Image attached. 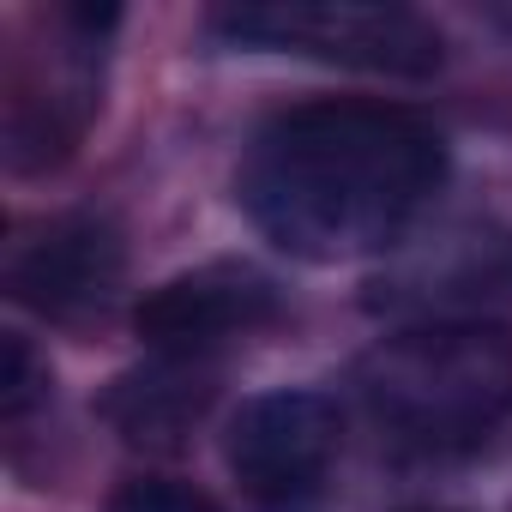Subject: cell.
Segmentation results:
<instances>
[{
	"mask_svg": "<svg viewBox=\"0 0 512 512\" xmlns=\"http://www.w3.org/2000/svg\"><path fill=\"white\" fill-rule=\"evenodd\" d=\"M446 181V139L398 103H302L253 133L235 199L308 266L392 253Z\"/></svg>",
	"mask_w": 512,
	"mask_h": 512,
	"instance_id": "cell-1",
	"label": "cell"
},
{
	"mask_svg": "<svg viewBox=\"0 0 512 512\" xmlns=\"http://www.w3.org/2000/svg\"><path fill=\"white\" fill-rule=\"evenodd\" d=\"M356 398L404 452H470L512 416V332L500 320L398 326L356 362Z\"/></svg>",
	"mask_w": 512,
	"mask_h": 512,
	"instance_id": "cell-2",
	"label": "cell"
},
{
	"mask_svg": "<svg viewBox=\"0 0 512 512\" xmlns=\"http://www.w3.org/2000/svg\"><path fill=\"white\" fill-rule=\"evenodd\" d=\"M205 31L229 49L302 55L350 73L428 79L440 67V31L410 7H368V0H260V7H223Z\"/></svg>",
	"mask_w": 512,
	"mask_h": 512,
	"instance_id": "cell-3",
	"label": "cell"
},
{
	"mask_svg": "<svg viewBox=\"0 0 512 512\" xmlns=\"http://www.w3.org/2000/svg\"><path fill=\"white\" fill-rule=\"evenodd\" d=\"M368 308L404 326L494 320L512 308V229L494 217H452L410 229L368 284Z\"/></svg>",
	"mask_w": 512,
	"mask_h": 512,
	"instance_id": "cell-4",
	"label": "cell"
},
{
	"mask_svg": "<svg viewBox=\"0 0 512 512\" xmlns=\"http://www.w3.org/2000/svg\"><path fill=\"white\" fill-rule=\"evenodd\" d=\"M338 440H344V416L326 392L278 386V392L247 398L229 416L223 458L260 512H308L326 494Z\"/></svg>",
	"mask_w": 512,
	"mask_h": 512,
	"instance_id": "cell-5",
	"label": "cell"
},
{
	"mask_svg": "<svg viewBox=\"0 0 512 512\" xmlns=\"http://www.w3.org/2000/svg\"><path fill=\"white\" fill-rule=\"evenodd\" d=\"M127 284V241L109 217L73 211L13 241L7 290L49 326H91L121 302Z\"/></svg>",
	"mask_w": 512,
	"mask_h": 512,
	"instance_id": "cell-6",
	"label": "cell"
},
{
	"mask_svg": "<svg viewBox=\"0 0 512 512\" xmlns=\"http://www.w3.org/2000/svg\"><path fill=\"white\" fill-rule=\"evenodd\" d=\"M278 314H284V296L260 266L211 260V266H193V272L157 284L139 302L133 326L157 356H205L211 362V350L272 326Z\"/></svg>",
	"mask_w": 512,
	"mask_h": 512,
	"instance_id": "cell-7",
	"label": "cell"
},
{
	"mask_svg": "<svg viewBox=\"0 0 512 512\" xmlns=\"http://www.w3.org/2000/svg\"><path fill=\"white\" fill-rule=\"evenodd\" d=\"M211 362L205 356H151L145 368L121 374L103 398V416L109 428L127 440V446H151V452H169L193 434V422L205 416L211 404Z\"/></svg>",
	"mask_w": 512,
	"mask_h": 512,
	"instance_id": "cell-8",
	"label": "cell"
},
{
	"mask_svg": "<svg viewBox=\"0 0 512 512\" xmlns=\"http://www.w3.org/2000/svg\"><path fill=\"white\" fill-rule=\"evenodd\" d=\"M49 362L31 350V338L25 332H7V344H0V416H7L13 428L37 410V404H49Z\"/></svg>",
	"mask_w": 512,
	"mask_h": 512,
	"instance_id": "cell-9",
	"label": "cell"
},
{
	"mask_svg": "<svg viewBox=\"0 0 512 512\" xmlns=\"http://www.w3.org/2000/svg\"><path fill=\"white\" fill-rule=\"evenodd\" d=\"M109 512H223L205 488L193 482H175V476H133L115 488Z\"/></svg>",
	"mask_w": 512,
	"mask_h": 512,
	"instance_id": "cell-10",
	"label": "cell"
},
{
	"mask_svg": "<svg viewBox=\"0 0 512 512\" xmlns=\"http://www.w3.org/2000/svg\"><path fill=\"white\" fill-rule=\"evenodd\" d=\"M482 19H488V25H494V31H506V37H512V0H500V7H488V13H482Z\"/></svg>",
	"mask_w": 512,
	"mask_h": 512,
	"instance_id": "cell-11",
	"label": "cell"
}]
</instances>
